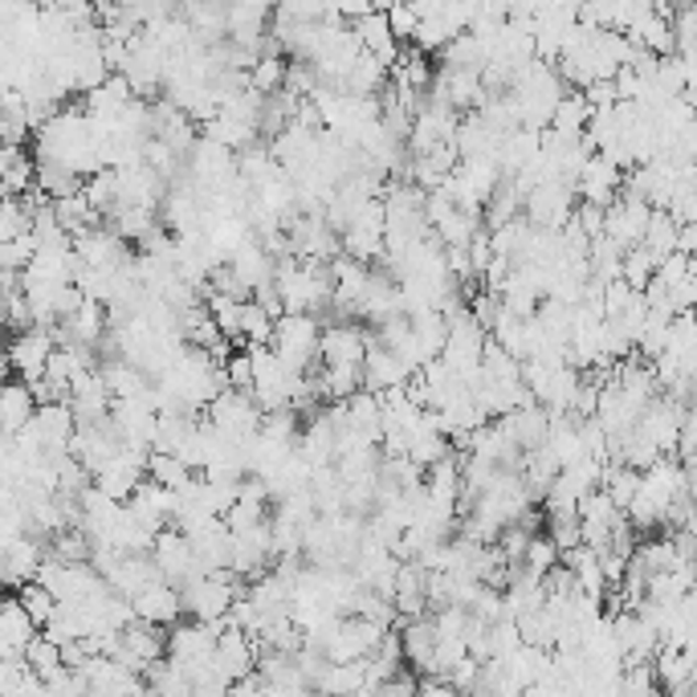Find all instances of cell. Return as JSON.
<instances>
[{"label": "cell", "instance_id": "40", "mask_svg": "<svg viewBox=\"0 0 697 697\" xmlns=\"http://www.w3.org/2000/svg\"><path fill=\"white\" fill-rule=\"evenodd\" d=\"M653 270H656V261L644 254L641 245H637V249H628V254L620 257V282H625L628 290H637V294L653 282Z\"/></svg>", "mask_w": 697, "mask_h": 697}, {"label": "cell", "instance_id": "31", "mask_svg": "<svg viewBox=\"0 0 697 697\" xmlns=\"http://www.w3.org/2000/svg\"><path fill=\"white\" fill-rule=\"evenodd\" d=\"M485 66V45L473 33H457L453 42L441 49V70H473L482 74Z\"/></svg>", "mask_w": 697, "mask_h": 697}, {"label": "cell", "instance_id": "3", "mask_svg": "<svg viewBox=\"0 0 697 697\" xmlns=\"http://www.w3.org/2000/svg\"><path fill=\"white\" fill-rule=\"evenodd\" d=\"M241 596L245 587L233 571H213V575H196L192 584L180 587V608L192 612L196 625H213V620L228 616V608Z\"/></svg>", "mask_w": 697, "mask_h": 697}, {"label": "cell", "instance_id": "45", "mask_svg": "<svg viewBox=\"0 0 697 697\" xmlns=\"http://www.w3.org/2000/svg\"><path fill=\"white\" fill-rule=\"evenodd\" d=\"M416 682H420V677H416L413 670H400V673H392L384 685H375L371 694H375V697H413L416 694Z\"/></svg>", "mask_w": 697, "mask_h": 697}, {"label": "cell", "instance_id": "27", "mask_svg": "<svg viewBox=\"0 0 697 697\" xmlns=\"http://www.w3.org/2000/svg\"><path fill=\"white\" fill-rule=\"evenodd\" d=\"M498 425L510 432V441L518 445L522 453H530V449L547 445V428H551V416L542 413L539 404H530V408H514V413H506Z\"/></svg>", "mask_w": 697, "mask_h": 697}, {"label": "cell", "instance_id": "24", "mask_svg": "<svg viewBox=\"0 0 697 697\" xmlns=\"http://www.w3.org/2000/svg\"><path fill=\"white\" fill-rule=\"evenodd\" d=\"M33 637H37V625L25 616V608L16 604V596H0V661L21 656Z\"/></svg>", "mask_w": 697, "mask_h": 697}, {"label": "cell", "instance_id": "48", "mask_svg": "<svg viewBox=\"0 0 697 697\" xmlns=\"http://www.w3.org/2000/svg\"><path fill=\"white\" fill-rule=\"evenodd\" d=\"M351 697H375V694H371V689H359V694H351Z\"/></svg>", "mask_w": 697, "mask_h": 697}, {"label": "cell", "instance_id": "20", "mask_svg": "<svg viewBox=\"0 0 697 697\" xmlns=\"http://www.w3.org/2000/svg\"><path fill=\"white\" fill-rule=\"evenodd\" d=\"M42 542L37 539H16L13 547L0 551V587H25L37 580V567H42Z\"/></svg>", "mask_w": 697, "mask_h": 697}, {"label": "cell", "instance_id": "32", "mask_svg": "<svg viewBox=\"0 0 697 697\" xmlns=\"http://www.w3.org/2000/svg\"><path fill=\"white\" fill-rule=\"evenodd\" d=\"M318 697H351L363 689V661H351V665H327L323 677H318Z\"/></svg>", "mask_w": 697, "mask_h": 697}, {"label": "cell", "instance_id": "13", "mask_svg": "<svg viewBox=\"0 0 697 697\" xmlns=\"http://www.w3.org/2000/svg\"><path fill=\"white\" fill-rule=\"evenodd\" d=\"M74 257L82 261L86 270H102V273H111V270H119L123 261H131V249L119 237H114L111 228L106 225H94V228H86V233H78L74 237Z\"/></svg>", "mask_w": 697, "mask_h": 697}, {"label": "cell", "instance_id": "22", "mask_svg": "<svg viewBox=\"0 0 697 697\" xmlns=\"http://www.w3.org/2000/svg\"><path fill=\"white\" fill-rule=\"evenodd\" d=\"M216 670L225 673L228 682H241V677H249L257 665V644L245 637V632H237V628H225L221 637H216Z\"/></svg>", "mask_w": 697, "mask_h": 697}, {"label": "cell", "instance_id": "23", "mask_svg": "<svg viewBox=\"0 0 697 697\" xmlns=\"http://www.w3.org/2000/svg\"><path fill=\"white\" fill-rule=\"evenodd\" d=\"M94 371H99L111 404L114 400H147V404H151V380H147L139 368H131L127 359H111V363H102V368ZM151 413H156V408H151Z\"/></svg>", "mask_w": 697, "mask_h": 697}, {"label": "cell", "instance_id": "21", "mask_svg": "<svg viewBox=\"0 0 697 697\" xmlns=\"http://www.w3.org/2000/svg\"><path fill=\"white\" fill-rule=\"evenodd\" d=\"M102 584L111 587L119 599H127L131 604L143 587L159 584V571H156V563H151V555H123L111 571H106V580H102Z\"/></svg>", "mask_w": 697, "mask_h": 697}, {"label": "cell", "instance_id": "2", "mask_svg": "<svg viewBox=\"0 0 697 697\" xmlns=\"http://www.w3.org/2000/svg\"><path fill=\"white\" fill-rule=\"evenodd\" d=\"M510 102L514 111H518V127L522 131H547L551 127V114H555L559 99L567 94V86L559 82L555 66H547V61H527L522 70L514 74L510 82Z\"/></svg>", "mask_w": 697, "mask_h": 697}, {"label": "cell", "instance_id": "9", "mask_svg": "<svg viewBox=\"0 0 697 697\" xmlns=\"http://www.w3.org/2000/svg\"><path fill=\"white\" fill-rule=\"evenodd\" d=\"M649 216H653V209L644 204V200H632V196H616V204H608L604 209V233L599 237H608V241L616 245V249H637L644 237V225H649Z\"/></svg>", "mask_w": 697, "mask_h": 697}, {"label": "cell", "instance_id": "46", "mask_svg": "<svg viewBox=\"0 0 697 697\" xmlns=\"http://www.w3.org/2000/svg\"><path fill=\"white\" fill-rule=\"evenodd\" d=\"M413 697H457L441 677H425V682H416V694Z\"/></svg>", "mask_w": 697, "mask_h": 697}, {"label": "cell", "instance_id": "25", "mask_svg": "<svg viewBox=\"0 0 697 697\" xmlns=\"http://www.w3.org/2000/svg\"><path fill=\"white\" fill-rule=\"evenodd\" d=\"M33 413H37V400L29 392V384L21 380H4L0 384V432L4 437H16L33 425Z\"/></svg>", "mask_w": 697, "mask_h": 697}, {"label": "cell", "instance_id": "39", "mask_svg": "<svg viewBox=\"0 0 697 697\" xmlns=\"http://www.w3.org/2000/svg\"><path fill=\"white\" fill-rule=\"evenodd\" d=\"M612 697H661V685L653 677V665H625Z\"/></svg>", "mask_w": 697, "mask_h": 697}, {"label": "cell", "instance_id": "26", "mask_svg": "<svg viewBox=\"0 0 697 697\" xmlns=\"http://www.w3.org/2000/svg\"><path fill=\"white\" fill-rule=\"evenodd\" d=\"M228 270H233V278L241 282L245 294H254V290H261V285H270L273 282V261L266 254H261V245L249 237V241L237 249V254L225 261Z\"/></svg>", "mask_w": 697, "mask_h": 697}, {"label": "cell", "instance_id": "29", "mask_svg": "<svg viewBox=\"0 0 697 697\" xmlns=\"http://www.w3.org/2000/svg\"><path fill=\"white\" fill-rule=\"evenodd\" d=\"M587 119H592V106L584 102V94L580 90H567L563 99H559L555 114H551V127L547 131H555V135H567V139H580L587 127Z\"/></svg>", "mask_w": 697, "mask_h": 697}, {"label": "cell", "instance_id": "10", "mask_svg": "<svg viewBox=\"0 0 697 697\" xmlns=\"http://www.w3.org/2000/svg\"><path fill=\"white\" fill-rule=\"evenodd\" d=\"M54 356V335L49 327H29V330H16L13 342H9V371L21 375V384H33V380H42L45 371V359Z\"/></svg>", "mask_w": 697, "mask_h": 697}, {"label": "cell", "instance_id": "28", "mask_svg": "<svg viewBox=\"0 0 697 697\" xmlns=\"http://www.w3.org/2000/svg\"><path fill=\"white\" fill-rule=\"evenodd\" d=\"M408 327H413L416 371L425 368V363H432V359H441V351H445V335H449V327H445L441 314H437V311L416 314V318H408Z\"/></svg>", "mask_w": 697, "mask_h": 697}, {"label": "cell", "instance_id": "6", "mask_svg": "<svg viewBox=\"0 0 697 697\" xmlns=\"http://www.w3.org/2000/svg\"><path fill=\"white\" fill-rule=\"evenodd\" d=\"M571 213H575V188L559 184V180L530 188L527 196H522V216H527V225L542 228V233H559V228L571 221Z\"/></svg>", "mask_w": 697, "mask_h": 697}, {"label": "cell", "instance_id": "38", "mask_svg": "<svg viewBox=\"0 0 697 697\" xmlns=\"http://www.w3.org/2000/svg\"><path fill=\"white\" fill-rule=\"evenodd\" d=\"M285 82V61L282 57H257L254 70H249V90L254 94H261V99H270V94H278Z\"/></svg>", "mask_w": 697, "mask_h": 697}, {"label": "cell", "instance_id": "34", "mask_svg": "<svg viewBox=\"0 0 697 697\" xmlns=\"http://www.w3.org/2000/svg\"><path fill=\"white\" fill-rule=\"evenodd\" d=\"M21 661H25V670L37 677V682H45V677H54L57 670H61V649H57L49 637H33V641L25 644V653H21Z\"/></svg>", "mask_w": 697, "mask_h": 697}, {"label": "cell", "instance_id": "4", "mask_svg": "<svg viewBox=\"0 0 697 697\" xmlns=\"http://www.w3.org/2000/svg\"><path fill=\"white\" fill-rule=\"evenodd\" d=\"M318 318L311 314H282L278 323H273V335H270V351L285 363L290 375H306L311 363L318 359Z\"/></svg>", "mask_w": 697, "mask_h": 697}, {"label": "cell", "instance_id": "16", "mask_svg": "<svg viewBox=\"0 0 697 697\" xmlns=\"http://www.w3.org/2000/svg\"><path fill=\"white\" fill-rule=\"evenodd\" d=\"M216 653V637L209 632L204 625H196V620H188V625H176L168 637V661L176 665V670H196V665H204V661H213Z\"/></svg>", "mask_w": 697, "mask_h": 697}, {"label": "cell", "instance_id": "1", "mask_svg": "<svg viewBox=\"0 0 697 697\" xmlns=\"http://www.w3.org/2000/svg\"><path fill=\"white\" fill-rule=\"evenodd\" d=\"M273 294L282 302V314H311L330 311V273L323 261H299L282 257L273 261Z\"/></svg>", "mask_w": 697, "mask_h": 697}, {"label": "cell", "instance_id": "36", "mask_svg": "<svg viewBox=\"0 0 697 697\" xmlns=\"http://www.w3.org/2000/svg\"><path fill=\"white\" fill-rule=\"evenodd\" d=\"M16 604H21L29 620L37 625V632H42V628L49 625V620H54V612H57V599L49 596V592H45L37 580H33V584H25V587H16Z\"/></svg>", "mask_w": 697, "mask_h": 697}, {"label": "cell", "instance_id": "37", "mask_svg": "<svg viewBox=\"0 0 697 697\" xmlns=\"http://www.w3.org/2000/svg\"><path fill=\"white\" fill-rule=\"evenodd\" d=\"M318 387H323V396L342 404V400H351L356 392H363V375H359V368H323Z\"/></svg>", "mask_w": 697, "mask_h": 697}, {"label": "cell", "instance_id": "7", "mask_svg": "<svg viewBox=\"0 0 697 697\" xmlns=\"http://www.w3.org/2000/svg\"><path fill=\"white\" fill-rule=\"evenodd\" d=\"M147 482V453L143 449H119V453L111 457V465L106 470L94 473V490H102L111 502H119V506H127V498L139 490V485Z\"/></svg>", "mask_w": 697, "mask_h": 697}, {"label": "cell", "instance_id": "18", "mask_svg": "<svg viewBox=\"0 0 697 697\" xmlns=\"http://www.w3.org/2000/svg\"><path fill=\"white\" fill-rule=\"evenodd\" d=\"M74 428L78 425H74L70 404H37L29 432L37 437V445H42L45 453H70Z\"/></svg>", "mask_w": 697, "mask_h": 697}, {"label": "cell", "instance_id": "17", "mask_svg": "<svg viewBox=\"0 0 697 697\" xmlns=\"http://www.w3.org/2000/svg\"><path fill=\"white\" fill-rule=\"evenodd\" d=\"M620 188H625V171L612 168L604 156H592L575 180V196H584V204H592V209H608V204H616Z\"/></svg>", "mask_w": 697, "mask_h": 697}, {"label": "cell", "instance_id": "49", "mask_svg": "<svg viewBox=\"0 0 697 697\" xmlns=\"http://www.w3.org/2000/svg\"><path fill=\"white\" fill-rule=\"evenodd\" d=\"M4 441H9V437H4V432H0V449H4Z\"/></svg>", "mask_w": 697, "mask_h": 697}, {"label": "cell", "instance_id": "33", "mask_svg": "<svg viewBox=\"0 0 697 697\" xmlns=\"http://www.w3.org/2000/svg\"><path fill=\"white\" fill-rule=\"evenodd\" d=\"M637 485H641V473L637 470H628L620 461H608V465H604V485H599V490L608 494V502H612L620 514L628 510V502L637 498Z\"/></svg>", "mask_w": 697, "mask_h": 697}, {"label": "cell", "instance_id": "30", "mask_svg": "<svg viewBox=\"0 0 697 697\" xmlns=\"http://www.w3.org/2000/svg\"><path fill=\"white\" fill-rule=\"evenodd\" d=\"M677 228L673 225L670 213H661V209H653V216H649V225H644V237H641V249L653 261H665V257L677 254Z\"/></svg>", "mask_w": 697, "mask_h": 697}, {"label": "cell", "instance_id": "8", "mask_svg": "<svg viewBox=\"0 0 697 697\" xmlns=\"http://www.w3.org/2000/svg\"><path fill=\"white\" fill-rule=\"evenodd\" d=\"M151 563H156L159 580H164L168 587H176V592H180L184 584H192V580L200 575L188 539H184V535H176L171 527L159 530L156 542H151Z\"/></svg>", "mask_w": 697, "mask_h": 697}, {"label": "cell", "instance_id": "5", "mask_svg": "<svg viewBox=\"0 0 697 697\" xmlns=\"http://www.w3.org/2000/svg\"><path fill=\"white\" fill-rule=\"evenodd\" d=\"M204 425L213 428V432H221L225 441L241 445L249 441V437H257V428H261V408L254 404V396L249 392H221V396L204 408Z\"/></svg>", "mask_w": 697, "mask_h": 697}, {"label": "cell", "instance_id": "35", "mask_svg": "<svg viewBox=\"0 0 697 697\" xmlns=\"http://www.w3.org/2000/svg\"><path fill=\"white\" fill-rule=\"evenodd\" d=\"M196 473L184 470L176 457L168 453H147V482H156L159 490H171V494H180L188 482H192Z\"/></svg>", "mask_w": 697, "mask_h": 697}, {"label": "cell", "instance_id": "44", "mask_svg": "<svg viewBox=\"0 0 697 697\" xmlns=\"http://www.w3.org/2000/svg\"><path fill=\"white\" fill-rule=\"evenodd\" d=\"M221 371H225V380L233 392H249V384H254V363H249L245 351H233V356L221 363Z\"/></svg>", "mask_w": 697, "mask_h": 697}, {"label": "cell", "instance_id": "19", "mask_svg": "<svg viewBox=\"0 0 697 697\" xmlns=\"http://www.w3.org/2000/svg\"><path fill=\"white\" fill-rule=\"evenodd\" d=\"M131 616H135L139 625H151V628H164V625L176 628V620L184 616V608H180V592L168 587L164 580L151 587H143L139 596L131 599Z\"/></svg>", "mask_w": 697, "mask_h": 697}, {"label": "cell", "instance_id": "12", "mask_svg": "<svg viewBox=\"0 0 697 697\" xmlns=\"http://www.w3.org/2000/svg\"><path fill=\"white\" fill-rule=\"evenodd\" d=\"M111 428H114V437H119V445L151 453V441H156V413H151L147 400H114Z\"/></svg>", "mask_w": 697, "mask_h": 697}, {"label": "cell", "instance_id": "42", "mask_svg": "<svg viewBox=\"0 0 697 697\" xmlns=\"http://www.w3.org/2000/svg\"><path fill=\"white\" fill-rule=\"evenodd\" d=\"M689 278H694V257H682V254H673V257H665V261H656V270H653V282L665 285V290L689 282Z\"/></svg>", "mask_w": 697, "mask_h": 697}, {"label": "cell", "instance_id": "14", "mask_svg": "<svg viewBox=\"0 0 697 697\" xmlns=\"http://www.w3.org/2000/svg\"><path fill=\"white\" fill-rule=\"evenodd\" d=\"M164 192H168V184L147 164L114 171V209H151L156 213Z\"/></svg>", "mask_w": 697, "mask_h": 697}, {"label": "cell", "instance_id": "47", "mask_svg": "<svg viewBox=\"0 0 697 697\" xmlns=\"http://www.w3.org/2000/svg\"><path fill=\"white\" fill-rule=\"evenodd\" d=\"M694 245H697V225H682V228H677V254L694 257Z\"/></svg>", "mask_w": 697, "mask_h": 697}, {"label": "cell", "instance_id": "43", "mask_svg": "<svg viewBox=\"0 0 697 697\" xmlns=\"http://www.w3.org/2000/svg\"><path fill=\"white\" fill-rule=\"evenodd\" d=\"M387 16V29H392V42L396 45H408L416 37V13L413 4H392V9H384Z\"/></svg>", "mask_w": 697, "mask_h": 697}, {"label": "cell", "instance_id": "11", "mask_svg": "<svg viewBox=\"0 0 697 697\" xmlns=\"http://www.w3.org/2000/svg\"><path fill=\"white\" fill-rule=\"evenodd\" d=\"M368 330H359L356 323H330L318 335V359L323 368H363L368 356Z\"/></svg>", "mask_w": 697, "mask_h": 697}, {"label": "cell", "instance_id": "15", "mask_svg": "<svg viewBox=\"0 0 697 697\" xmlns=\"http://www.w3.org/2000/svg\"><path fill=\"white\" fill-rule=\"evenodd\" d=\"M359 375H363V392H371V396H384V392H392V387H404L408 380H413L416 371L408 368V363H400L392 351H384L375 339H368V356H363V368H359Z\"/></svg>", "mask_w": 697, "mask_h": 697}, {"label": "cell", "instance_id": "41", "mask_svg": "<svg viewBox=\"0 0 697 697\" xmlns=\"http://www.w3.org/2000/svg\"><path fill=\"white\" fill-rule=\"evenodd\" d=\"M522 567L535 571V575H547L551 567H559V551L551 547V539H547V535H530L527 555H522Z\"/></svg>", "mask_w": 697, "mask_h": 697}]
</instances>
